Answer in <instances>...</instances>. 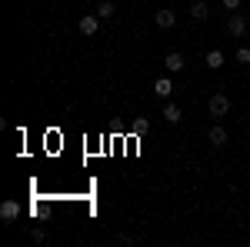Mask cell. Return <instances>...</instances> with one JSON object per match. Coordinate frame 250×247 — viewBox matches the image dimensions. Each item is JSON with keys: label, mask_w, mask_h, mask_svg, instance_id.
I'll return each mask as SVG.
<instances>
[{"label": "cell", "mask_w": 250, "mask_h": 247, "mask_svg": "<svg viewBox=\"0 0 250 247\" xmlns=\"http://www.w3.org/2000/svg\"><path fill=\"white\" fill-rule=\"evenodd\" d=\"M207 111H210V117H227L230 114V97L227 94H213L210 100H207Z\"/></svg>", "instance_id": "cell-1"}, {"label": "cell", "mask_w": 250, "mask_h": 247, "mask_svg": "<svg viewBox=\"0 0 250 247\" xmlns=\"http://www.w3.org/2000/svg\"><path fill=\"white\" fill-rule=\"evenodd\" d=\"M154 23L160 27V30H170L173 23H177V14L167 10V7H164V10H154Z\"/></svg>", "instance_id": "cell-2"}, {"label": "cell", "mask_w": 250, "mask_h": 247, "mask_svg": "<svg viewBox=\"0 0 250 247\" xmlns=\"http://www.w3.org/2000/svg\"><path fill=\"white\" fill-rule=\"evenodd\" d=\"M17 217H20V204L17 201H3V204H0V221L10 224V221H17Z\"/></svg>", "instance_id": "cell-3"}, {"label": "cell", "mask_w": 250, "mask_h": 247, "mask_svg": "<svg viewBox=\"0 0 250 247\" xmlns=\"http://www.w3.org/2000/svg\"><path fill=\"white\" fill-rule=\"evenodd\" d=\"M97 30H100V17H94V14L80 17V34H83V37H94Z\"/></svg>", "instance_id": "cell-4"}, {"label": "cell", "mask_w": 250, "mask_h": 247, "mask_svg": "<svg viewBox=\"0 0 250 247\" xmlns=\"http://www.w3.org/2000/svg\"><path fill=\"white\" fill-rule=\"evenodd\" d=\"M164 67H167L170 74H180V70L187 67V64H184V54H177V50H170V54L164 57Z\"/></svg>", "instance_id": "cell-5"}, {"label": "cell", "mask_w": 250, "mask_h": 247, "mask_svg": "<svg viewBox=\"0 0 250 247\" xmlns=\"http://www.w3.org/2000/svg\"><path fill=\"white\" fill-rule=\"evenodd\" d=\"M207 140H210L213 147H224V144L230 140V134H227V127H220V124H217V127H210V134H207Z\"/></svg>", "instance_id": "cell-6"}, {"label": "cell", "mask_w": 250, "mask_h": 247, "mask_svg": "<svg viewBox=\"0 0 250 247\" xmlns=\"http://www.w3.org/2000/svg\"><path fill=\"white\" fill-rule=\"evenodd\" d=\"M190 17L193 20H207V17H210V7H207L204 0H193V3H190Z\"/></svg>", "instance_id": "cell-7"}, {"label": "cell", "mask_w": 250, "mask_h": 247, "mask_svg": "<svg viewBox=\"0 0 250 247\" xmlns=\"http://www.w3.org/2000/svg\"><path fill=\"white\" fill-rule=\"evenodd\" d=\"M227 30H230L233 37H244V34H247V20L244 17H230L227 20Z\"/></svg>", "instance_id": "cell-8"}, {"label": "cell", "mask_w": 250, "mask_h": 247, "mask_svg": "<svg viewBox=\"0 0 250 247\" xmlns=\"http://www.w3.org/2000/svg\"><path fill=\"white\" fill-rule=\"evenodd\" d=\"M154 94H157V97H164V100H167V97L173 94V84H170V80H167V77H160V80H157V84H154Z\"/></svg>", "instance_id": "cell-9"}, {"label": "cell", "mask_w": 250, "mask_h": 247, "mask_svg": "<svg viewBox=\"0 0 250 247\" xmlns=\"http://www.w3.org/2000/svg\"><path fill=\"white\" fill-rule=\"evenodd\" d=\"M117 14V7H114V0H104V3H100V7H97V17L100 20H110Z\"/></svg>", "instance_id": "cell-10"}, {"label": "cell", "mask_w": 250, "mask_h": 247, "mask_svg": "<svg viewBox=\"0 0 250 247\" xmlns=\"http://www.w3.org/2000/svg\"><path fill=\"white\" fill-rule=\"evenodd\" d=\"M207 67H210V70H220V67H224V50H210V54H207Z\"/></svg>", "instance_id": "cell-11"}, {"label": "cell", "mask_w": 250, "mask_h": 247, "mask_svg": "<svg viewBox=\"0 0 250 247\" xmlns=\"http://www.w3.org/2000/svg\"><path fill=\"white\" fill-rule=\"evenodd\" d=\"M164 120H167V124H180V107H177V104H167V107H164Z\"/></svg>", "instance_id": "cell-12"}, {"label": "cell", "mask_w": 250, "mask_h": 247, "mask_svg": "<svg viewBox=\"0 0 250 247\" xmlns=\"http://www.w3.org/2000/svg\"><path fill=\"white\" fill-rule=\"evenodd\" d=\"M237 64H250V50H247V47L237 50Z\"/></svg>", "instance_id": "cell-13"}, {"label": "cell", "mask_w": 250, "mask_h": 247, "mask_svg": "<svg viewBox=\"0 0 250 247\" xmlns=\"http://www.w3.org/2000/svg\"><path fill=\"white\" fill-rule=\"evenodd\" d=\"M30 237H34L37 244H43V241H47V234H43V230H40V227H34V230H30Z\"/></svg>", "instance_id": "cell-14"}, {"label": "cell", "mask_w": 250, "mask_h": 247, "mask_svg": "<svg viewBox=\"0 0 250 247\" xmlns=\"http://www.w3.org/2000/svg\"><path fill=\"white\" fill-rule=\"evenodd\" d=\"M224 7H227V10H237V7H240V0H224Z\"/></svg>", "instance_id": "cell-15"}, {"label": "cell", "mask_w": 250, "mask_h": 247, "mask_svg": "<svg viewBox=\"0 0 250 247\" xmlns=\"http://www.w3.org/2000/svg\"><path fill=\"white\" fill-rule=\"evenodd\" d=\"M247 7H250V3H247Z\"/></svg>", "instance_id": "cell-16"}]
</instances>
